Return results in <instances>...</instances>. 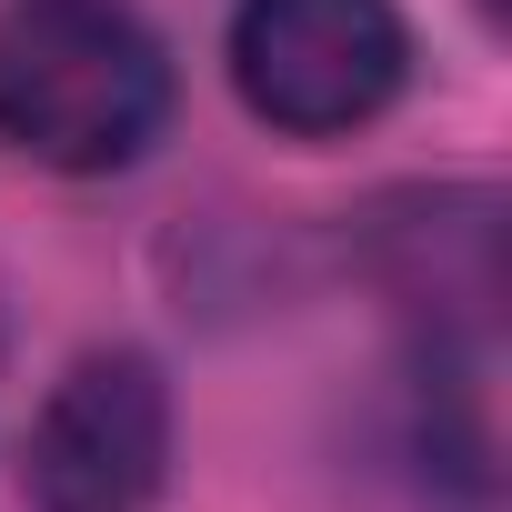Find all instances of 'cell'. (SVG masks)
<instances>
[{
  "instance_id": "cell-1",
  "label": "cell",
  "mask_w": 512,
  "mask_h": 512,
  "mask_svg": "<svg viewBox=\"0 0 512 512\" xmlns=\"http://www.w3.org/2000/svg\"><path fill=\"white\" fill-rule=\"evenodd\" d=\"M171 121V51L131 0H11L0 11V141L41 171H131Z\"/></svg>"
},
{
  "instance_id": "cell-2",
  "label": "cell",
  "mask_w": 512,
  "mask_h": 512,
  "mask_svg": "<svg viewBox=\"0 0 512 512\" xmlns=\"http://www.w3.org/2000/svg\"><path fill=\"white\" fill-rule=\"evenodd\" d=\"M412 81V21L392 0H241L231 91L282 141H342L382 121Z\"/></svg>"
},
{
  "instance_id": "cell-3",
  "label": "cell",
  "mask_w": 512,
  "mask_h": 512,
  "mask_svg": "<svg viewBox=\"0 0 512 512\" xmlns=\"http://www.w3.org/2000/svg\"><path fill=\"white\" fill-rule=\"evenodd\" d=\"M161 472H171V382L131 342L81 352L21 432L31 512H151Z\"/></svg>"
},
{
  "instance_id": "cell-4",
  "label": "cell",
  "mask_w": 512,
  "mask_h": 512,
  "mask_svg": "<svg viewBox=\"0 0 512 512\" xmlns=\"http://www.w3.org/2000/svg\"><path fill=\"white\" fill-rule=\"evenodd\" d=\"M0 352H11V332H0Z\"/></svg>"
}]
</instances>
